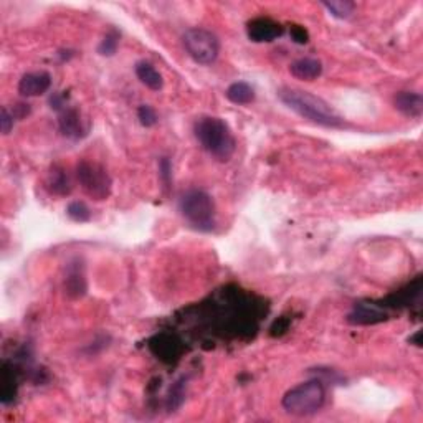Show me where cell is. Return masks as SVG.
<instances>
[{
  "label": "cell",
  "mask_w": 423,
  "mask_h": 423,
  "mask_svg": "<svg viewBox=\"0 0 423 423\" xmlns=\"http://www.w3.org/2000/svg\"><path fill=\"white\" fill-rule=\"evenodd\" d=\"M420 336H422V332L419 331L415 334L414 337H410V342H415V346H422V342H420Z\"/></svg>",
  "instance_id": "obj_27"
},
{
  "label": "cell",
  "mask_w": 423,
  "mask_h": 423,
  "mask_svg": "<svg viewBox=\"0 0 423 423\" xmlns=\"http://www.w3.org/2000/svg\"><path fill=\"white\" fill-rule=\"evenodd\" d=\"M322 7H325L334 19L347 20L349 17H352L354 10H356V4L351 2V0H331V2L326 0V2H322Z\"/></svg>",
  "instance_id": "obj_18"
},
{
  "label": "cell",
  "mask_w": 423,
  "mask_h": 423,
  "mask_svg": "<svg viewBox=\"0 0 423 423\" xmlns=\"http://www.w3.org/2000/svg\"><path fill=\"white\" fill-rule=\"evenodd\" d=\"M86 290L88 285L85 271H83V266H80V261L76 260V263H70V266H68L65 291L70 297H83L86 295Z\"/></svg>",
  "instance_id": "obj_14"
},
{
  "label": "cell",
  "mask_w": 423,
  "mask_h": 423,
  "mask_svg": "<svg viewBox=\"0 0 423 423\" xmlns=\"http://www.w3.org/2000/svg\"><path fill=\"white\" fill-rule=\"evenodd\" d=\"M194 134L203 149L220 163L232 159L237 141L228 124L220 118L202 116L194 124Z\"/></svg>",
  "instance_id": "obj_2"
},
{
  "label": "cell",
  "mask_w": 423,
  "mask_h": 423,
  "mask_svg": "<svg viewBox=\"0 0 423 423\" xmlns=\"http://www.w3.org/2000/svg\"><path fill=\"white\" fill-rule=\"evenodd\" d=\"M66 215L76 223H86V222L91 220L90 207H88L85 202H80V200H75V202L68 203Z\"/></svg>",
  "instance_id": "obj_20"
},
{
  "label": "cell",
  "mask_w": 423,
  "mask_h": 423,
  "mask_svg": "<svg viewBox=\"0 0 423 423\" xmlns=\"http://www.w3.org/2000/svg\"><path fill=\"white\" fill-rule=\"evenodd\" d=\"M387 320L389 315L384 310H380L377 305H365V302H359V305L354 306L352 312L347 316V321L356 326L379 325V322Z\"/></svg>",
  "instance_id": "obj_9"
},
{
  "label": "cell",
  "mask_w": 423,
  "mask_h": 423,
  "mask_svg": "<svg viewBox=\"0 0 423 423\" xmlns=\"http://www.w3.org/2000/svg\"><path fill=\"white\" fill-rule=\"evenodd\" d=\"M149 346L151 351L164 362H172L174 359H179L182 352V342L170 334H158Z\"/></svg>",
  "instance_id": "obj_10"
},
{
  "label": "cell",
  "mask_w": 423,
  "mask_h": 423,
  "mask_svg": "<svg viewBox=\"0 0 423 423\" xmlns=\"http://www.w3.org/2000/svg\"><path fill=\"white\" fill-rule=\"evenodd\" d=\"M185 400V379H179L172 385L165 399V409L169 412L179 410Z\"/></svg>",
  "instance_id": "obj_19"
},
{
  "label": "cell",
  "mask_w": 423,
  "mask_h": 423,
  "mask_svg": "<svg viewBox=\"0 0 423 423\" xmlns=\"http://www.w3.org/2000/svg\"><path fill=\"white\" fill-rule=\"evenodd\" d=\"M288 327H290V321L285 320V317H280V320H276L273 325H271L270 334L273 337H280V336H283L286 331H288Z\"/></svg>",
  "instance_id": "obj_26"
},
{
  "label": "cell",
  "mask_w": 423,
  "mask_h": 423,
  "mask_svg": "<svg viewBox=\"0 0 423 423\" xmlns=\"http://www.w3.org/2000/svg\"><path fill=\"white\" fill-rule=\"evenodd\" d=\"M280 101L295 111L297 116L307 121L320 124L325 128H342L344 119L331 108L325 99L312 95L310 91L296 90V88H281L278 91Z\"/></svg>",
  "instance_id": "obj_1"
},
{
  "label": "cell",
  "mask_w": 423,
  "mask_h": 423,
  "mask_svg": "<svg viewBox=\"0 0 423 423\" xmlns=\"http://www.w3.org/2000/svg\"><path fill=\"white\" fill-rule=\"evenodd\" d=\"M45 187L50 194L58 195V197H66L71 194L73 185L70 177H68L66 170L60 165H53L51 170L46 174L45 179Z\"/></svg>",
  "instance_id": "obj_13"
},
{
  "label": "cell",
  "mask_w": 423,
  "mask_h": 423,
  "mask_svg": "<svg viewBox=\"0 0 423 423\" xmlns=\"http://www.w3.org/2000/svg\"><path fill=\"white\" fill-rule=\"evenodd\" d=\"M326 402V387L320 379L307 380L290 389L283 395L281 405L291 415L307 417L322 409Z\"/></svg>",
  "instance_id": "obj_4"
},
{
  "label": "cell",
  "mask_w": 423,
  "mask_h": 423,
  "mask_svg": "<svg viewBox=\"0 0 423 423\" xmlns=\"http://www.w3.org/2000/svg\"><path fill=\"white\" fill-rule=\"evenodd\" d=\"M136 75H138L139 81L148 86L149 90L159 91L164 88L163 75H160L153 65L148 63V61H139V63L136 65Z\"/></svg>",
  "instance_id": "obj_16"
},
{
  "label": "cell",
  "mask_w": 423,
  "mask_h": 423,
  "mask_svg": "<svg viewBox=\"0 0 423 423\" xmlns=\"http://www.w3.org/2000/svg\"><path fill=\"white\" fill-rule=\"evenodd\" d=\"M118 46H119V34L111 30V32L104 35L101 44L98 45V53L101 56H113L116 53Z\"/></svg>",
  "instance_id": "obj_21"
},
{
  "label": "cell",
  "mask_w": 423,
  "mask_h": 423,
  "mask_svg": "<svg viewBox=\"0 0 423 423\" xmlns=\"http://www.w3.org/2000/svg\"><path fill=\"white\" fill-rule=\"evenodd\" d=\"M51 76L46 71L25 73L19 81V93L25 98L40 96L50 90Z\"/></svg>",
  "instance_id": "obj_8"
},
{
  "label": "cell",
  "mask_w": 423,
  "mask_h": 423,
  "mask_svg": "<svg viewBox=\"0 0 423 423\" xmlns=\"http://www.w3.org/2000/svg\"><path fill=\"white\" fill-rule=\"evenodd\" d=\"M394 106L409 118H420L423 113V98L417 91H400L394 98Z\"/></svg>",
  "instance_id": "obj_12"
},
{
  "label": "cell",
  "mask_w": 423,
  "mask_h": 423,
  "mask_svg": "<svg viewBox=\"0 0 423 423\" xmlns=\"http://www.w3.org/2000/svg\"><path fill=\"white\" fill-rule=\"evenodd\" d=\"M225 96L228 101H232L233 104L245 106V104L255 101V90L247 81H235L227 88Z\"/></svg>",
  "instance_id": "obj_17"
},
{
  "label": "cell",
  "mask_w": 423,
  "mask_h": 423,
  "mask_svg": "<svg viewBox=\"0 0 423 423\" xmlns=\"http://www.w3.org/2000/svg\"><path fill=\"white\" fill-rule=\"evenodd\" d=\"M187 53L198 65H212L220 53V41L210 30L194 27L189 29L182 36Z\"/></svg>",
  "instance_id": "obj_6"
},
{
  "label": "cell",
  "mask_w": 423,
  "mask_h": 423,
  "mask_svg": "<svg viewBox=\"0 0 423 423\" xmlns=\"http://www.w3.org/2000/svg\"><path fill=\"white\" fill-rule=\"evenodd\" d=\"M179 212L197 232H212L217 225L215 202L205 190H187L179 200Z\"/></svg>",
  "instance_id": "obj_3"
},
{
  "label": "cell",
  "mask_w": 423,
  "mask_h": 423,
  "mask_svg": "<svg viewBox=\"0 0 423 423\" xmlns=\"http://www.w3.org/2000/svg\"><path fill=\"white\" fill-rule=\"evenodd\" d=\"M60 133L71 141H78L86 136V129L83 128V119L80 111L75 108H65L58 116Z\"/></svg>",
  "instance_id": "obj_11"
},
{
  "label": "cell",
  "mask_w": 423,
  "mask_h": 423,
  "mask_svg": "<svg viewBox=\"0 0 423 423\" xmlns=\"http://www.w3.org/2000/svg\"><path fill=\"white\" fill-rule=\"evenodd\" d=\"M159 175H160V180L164 182L165 187H170V182H172V164L170 160L167 158H163L159 163Z\"/></svg>",
  "instance_id": "obj_24"
},
{
  "label": "cell",
  "mask_w": 423,
  "mask_h": 423,
  "mask_svg": "<svg viewBox=\"0 0 423 423\" xmlns=\"http://www.w3.org/2000/svg\"><path fill=\"white\" fill-rule=\"evenodd\" d=\"M14 119V114H10L7 108L0 109V131H2V134H9L12 131Z\"/></svg>",
  "instance_id": "obj_25"
},
{
  "label": "cell",
  "mask_w": 423,
  "mask_h": 423,
  "mask_svg": "<svg viewBox=\"0 0 423 423\" xmlns=\"http://www.w3.org/2000/svg\"><path fill=\"white\" fill-rule=\"evenodd\" d=\"M248 39L255 44H268L285 34V27L270 17H257L247 24Z\"/></svg>",
  "instance_id": "obj_7"
},
{
  "label": "cell",
  "mask_w": 423,
  "mask_h": 423,
  "mask_svg": "<svg viewBox=\"0 0 423 423\" xmlns=\"http://www.w3.org/2000/svg\"><path fill=\"white\" fill-rule=\"evenodd\" d=\"M138 119L144 128H153L158 123V114H156L154 108L149 104H143L138 108Z\"/></svg>",
  "instance_id": "obj_22"
},
{
  "label": "cell",
  "mask_w": 423,
  "mask_h": 423,
  "mask_svg": "<svg viewBox=\"0 0 423 423\" xmlns=\"http://www.w3.org/2000/svg\"><path fill=\"white\" fill-rule=\"evenodd\" d=\"M290 73L297 80L312 81L322 75V63L316 58H300L291 63Z\"/></svg>",
  "instance_id": "obj_15"
},
{
  "label": "cell",
  "mask_w": 423,
  "mask_h": 423,
  "mask_svg": "<svg viewBox=\"0 0 423 423\" xmlns=\"http://www.w3.org/2000/svg\"><path fill=\"white\" fill-rule=\"evenodd\" d=\"M76 179L81 189L93 200H106L111 195L113 179L101 164L91 160H80L76 165Z\"/></svg>",
  "instance_id": "obj_5"
},
{
  "label": "cell",
  "mask_w": 423,
  "mask_h": 423,
  "mask_svg": "<svg viewBox=\"0 0 423 423\" xmlns=\"http://www.w3.org/2000/svg\"><path fill=\"white\" fill-rule=\"evenodd\" d=\"M290 35L291 40L297 45H306L307 41H310V32H307L305 27H301V25H291Z\"/></svg>",
  "instance_id": "obj_23"
}]
</instances>
